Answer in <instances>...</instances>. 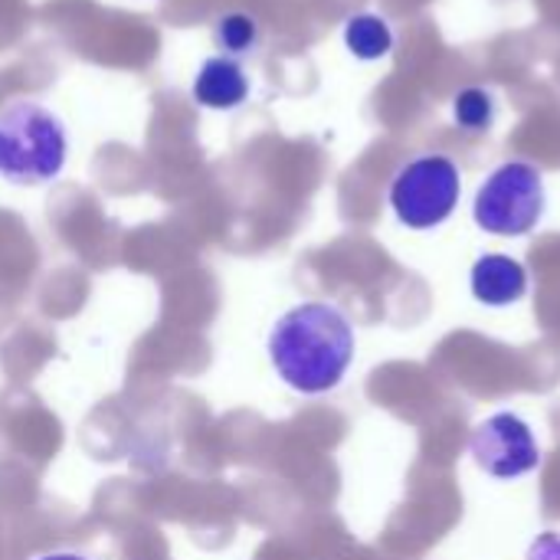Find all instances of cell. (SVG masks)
<instances>
[{"label":"cell","instance_id":"6da1fadb","mask_svg":"<svg viewBox=\"0 0 560 560\" xmlns=\"http://www.w3.org/2000/svg\"><path fill=\"white\" fill-rule=\"evenodd\" d=\"M269 361L292 390L305 397L328 394L354 361V328L341 308L302 302L272 325Z\"/></svg>","mask_w":560,"mask_h":560},{"label":"cell","instance_id":"7a4b0ae2","mask_svg":"<svg viewBox=\"0 0 560 560\" xmlns=\"http://www.w3.org/2000/svg\"><path fill=\"white\" fill-rule=\"evenodd\" d=\"M69 158L66 121L36 98L0 108V177L13 187L52 184Z\"/></svg>","mask_w":560,"mask_h":560},{"label":"cell","instance_id":"3957f363","mask_svg":"<svg viewBox=\"0 0 560 560\" xmlns=\"http://www.w3.org/2000/svg\"><path fill=\"white\" fill-rule=\"evenodd\" d=\"M548 207L545 177L535 164L509 161L495 167L476 190L472 217L492 236H528Z\"/></svg>","mask_w":560,"mask_h":560},{"label":"cell","instance_id":"277c9868","mask_svg":"<svg viewBox=\"0 0 560 560\" xmlns=\"http://www.w3.org/2000/svg\"><path fill=\"white\" fill-rule=\"evenodd\" d=\"M463 177L443 154H423L407 161L390 184V207L410 230H433L459 207Z\"/></svg>","mask_w":560,"mask_h":560},{"label":"cell","instance_id":"5b68a950","mask_svg":"<svg viewBox=\"0 0 560 560\" xmlns=\"http://www.w3.org/2000/svg\"><path fill=\"white\" fill-rule=\"evenodd\" d=\"M476 466L492 479H522L541 466V450L532 427L515 413H492L469 436Z\"/></svg>","mask_w":560,"mask_h":560},{"label":"cell","instance_id":"8992f818","mask_svg":"<svg viewBox=\"0 0 560 560\" xmlns=\"http://www.w3.org/2000/svg\"><path fill=\"white\" fill-rule=\"evenodd\" d=\"M253 92V82H249V72L240 59H230V56H207L194 75V85H190V95L200 108H210V112H233L240 105H246Z\"/></svg>","mask_w":560,"mask_h":560},{"label":"cell","instance_id":"52a82bcc","mask_svg":"<svg viewBox=\"0 0 560 560\" xmlns=\"http://www.w3.org/2000/svg\"><path fill=\"white\" fill-rule=\"evenodd\" d=\"M472 295L482 305L502 308V305H515L518 299H525L528 292V272L518 259L502 256V253H489L472 266L469 276Z\"/></svg>","mask_w":560,"mask_h":560},{"label":"cell","instance_id":"ba28073f","mask_svg":"<svg viewBox=\"0 0 560 560\" xmlns=\"http://www.w3.org/2000/svg\"><path fill=\"white\" fill-rule=\"evenodd\" d=\"M259 39H262V30H259V20L246 10H226L213 20V43L220 49V56H230V59H246L259 49Z\"/></svg>","mask_w":560,"mask_h":560},{"label":"cell","instance_id":"9c48e42d","mask_svg":"<svg viewBox=\"0 0 560 560\" xmlns=\"http://www.w3.org/2000/svg\"><path fill=\"white\" fill-rule=\"evenodd\" d=\"M345 46L351 49V56H358L364 62L384 59L394 49L390 23L377 13H354L345 23Z\"/></svg>","mask_w":560,"mask_h":560},{"label":"cell","instance_id":"30bf717a","mask_svg":"<svg viewBox=\"0 0 560 560\" xmlns=\"http://www.w3.org/2000/svg\"><path fill=\"white\" fill-rule=\"evenodd\" d=\"M453 118L463 131L469 135H482L492 128L495 121V98L486 89H463L453 98Z\"/></svg>","mask_w":560,"mask_h":560},{"label":"cell","instance_id":"8fae6325","mask_svg":"<svg viewBox=\"0 0 560 560\" xmlns=\"http://www.w3.org/2000/svg\"><path fill=\"white\" fill-rule=\"evenodd\" d=\"M525 560H560V535L558 532H545L532 541Z\"/></svg>","mask_w":560,"mask_h":560},{"label":"cell","instance_id":"7c38bea8","mask_svg":"<svg viewBox=\"0 0 560 560\" xmlns=\"http://www.w3.org/2000/svg\"><path fill=\"white\" fill-rule=\"evenodd\" d=\"M36 560H89V558L72 555V551H56V555H43V558H36Z\"/></svg>","mask_w":560,"mask_h":560}]
</instances>
